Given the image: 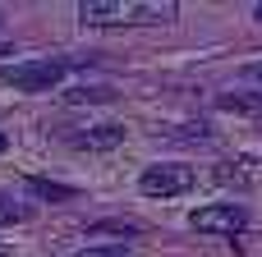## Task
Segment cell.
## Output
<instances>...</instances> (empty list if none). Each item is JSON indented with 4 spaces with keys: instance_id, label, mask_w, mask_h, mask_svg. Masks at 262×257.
Returning <instances> with one entry per match:
<instances>
[{
    "instance_id": "cell-1",
    "label": "cell",
    "mask_w": 262,
    "mask_h": 257,
    "mask_svg": "<svg viewBox=\"0 0 262 257\" xmlns=\"http://www.w3.org/2000/svg\"><path fill=\"white\" fill-rule=\"evenodd\" d=\"M180 5L175 0H83L78 23L88 28H152V23H175Z\"/></svg>"
},
{
    "instance_id": "cell-2",
    "label": "cell",
    "mask_w": 262,
    "mask_h": 257,
    "mask_svg": "<svg viewBox=\"0 0 262 257\" xmlns=\"http://www.w3.org/2000/svg\"><path fill=\"white\" fill-rule=\"evenodd\" d=\"M69 69H74V60H28V64H5V69H0V83L18 87V92H51Z\"/></svg>"
},
{
    "instance_id": "cell-3",
    "label": "cell",
    "mask_w": 262,
    "mask_h": 257,
    "mask_svg": "<svg viewBox=\"0 0 262 257\" xmlns=\"http://www.w3.org/2000/svg\"><path fill=\"white\" fill-rule=\"evenodd\" d=\"M138 189L147 198H175V193H189L193 189V170L180 166V161H157L138 175Z\"/></svg>"
},
{
    "instance_id": "cell-4",
    "label": "cell",
    "mask_w": 262,
    "mask_h": 257,
    "mask_svg": "<svg viewBox=\"0 0 262 257\" xmlns=\"http://www.w3.org/2000/svg\"><path fill=\"white\" fill-rule=\"evenodd\" d=\"M189 225L198 230V235H239L244 225H249V212L244 207H235V202H212V207H198L193 216H189Z\"/></svg>"
},
{
    "instance_id": "cell-5",
    "label": "cell",
    "mask_w": 262,
    "mask_h": 257,
    "mask_svg": "<svg viewBox=\"0 0 262 257\" xmlns=\"http://www.w3.org/2000/svg\"><path fill=\"white\" fill-rule=\"evenodd\" d=\"M115 143H124V129L120 124H97V129H88V133L74 138V147H88V152H106Z\"/></svg>"
},
{
    "instance_id": "cell-6",
    "label": "cell",
    "mask_w": 262,
    "mask_h": 257,
    "mask_svg": "<svg viewBox=\"0 0 262 257\" xmlns=\"http://www.w3.org/2000/svg\"><path fill=\"white\" fill-rule=\"evenodd\" d=\"M28 189H32L37 198H46V202H69V198H74V189H64V184H51V179H37V175L28 179Z\"/></svg>"
},
{
    "instance_id": "cell-7",
    "label": "cell",
    "mask_w": 262,
    "mask_h": 257,
    "mask_svg": "<svg viewBox=\"0 0 262 257\" xmlns=\"http://www.w3.org/2000/svg\"><path fill=\"white\" fill-rule=\"evenodd\" d=\"M28 216H32V212H28V207H23L18 198H9V193L0 189V225H14V221H28Z\"/></svg>"
},
{
    "instance_id": "cell-8",
    "label": "cell",
    "mask_w": 262,
    "mask_h": 257,
    "mask_svg": "<svg viewBox=\"0 0 262 257\" xmlns=\"http://www.w3.org/2000/svg\"><path fill=\"white\" fill-rule=\"evenodd\" d=\"M74 257H124V244H92V248H78Z\"/></svg>"
},
{
    "instance_id": "cell-9",
    "label": "cell",
    "mask_w": 262,
    "mask_h": 257,
    "mask_svg": "<svg viewBox=\"0 0 262 257\" xmlns=\"http://www.w3.org/2000/svg\"><path fill=\"white\" fill-rule=\"evenodd\" d=\"M111 92L106 87H74V92H64V101H106Z\"/></svg>"
},
{
    "instance_id": "cell-10",
    "label": "cell",
    "mask_w": 262,
    "mask_h": 257,
    "mask_svg": "<svg viewBox=\"0 0 262 257\" xmlns=\"http://www.w3.org/2000/svg\"><path fill=\"white\" fill-rule=\"evenodd\" d=\"M253 18H262V0H258V5H253Z\"/></svg>"
},
{
    "instance_id": "cell-11",
    "label": "cell",
    "mask_w": 262,
    "mask_h": 257,
    "mask_svg": "<svg viewBox=\"0 0 262 257\" xmlns=\"http://www.w3.org/2000/svg\"><path fill=\"white\" fill-rule=\"evenodd\" d=\"M253 78H258V83H262V64H253Z\"/></svg>"
},
{
    "instance_id": "cell-12",
    "label": "cell",
    "mask_w": 262,
    "mask_h": 257,
    "mask_svg": "<svg viewBox=\"0 0 262 257\" xmlns=\"http://www.w3.org/2000/svg\"><path fill=\"white\" fill-rule=\"evenodd\" d=\"M0 152H5V133H0Z\"/></svg>"
}]
</instances>
